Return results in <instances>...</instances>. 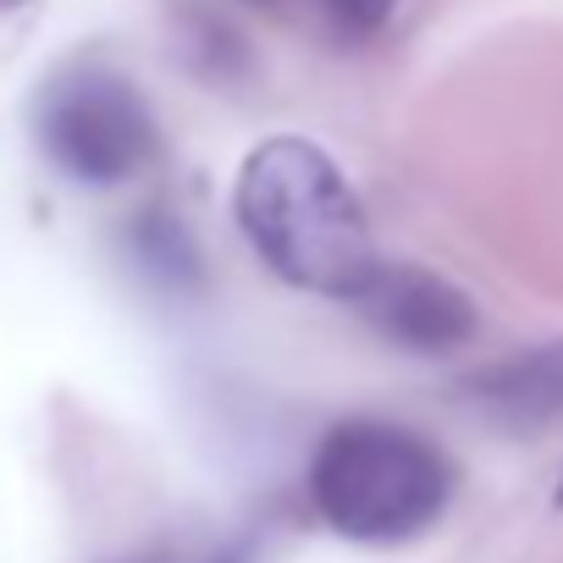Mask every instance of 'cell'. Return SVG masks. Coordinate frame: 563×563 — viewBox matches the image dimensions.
<instances>
[{
  "instance_id": "3",
  "label": "cell",
  "mask_w": 563,
  "mask_h": 563,
  "mask_svg": "<svg viewBox=\"0 0 563 563\" xmlns=\"http://www.w3.org/2000/svg\"><path fill=\"white\" fill-rule=\"evenodd\" d=\"M34 139L62 177L89 188L128 183L155 161V117L144 95L100 62H78L40 89Z\"/></svg>"
},
{
  "instance_id": "4",
  "label": "cell",
  "mask_w": 563,
  "mask_h": 563,
  "mask_svg": "<svg viewBox=\"0 0 563 563\" xmlns=\"http://www.w3.org/2000/svg\"><path fill=\"white\" fill-rule=\"evenodd\" d=\"M354 310L398 349L409 354H448L475 338V305L448 276L420 265H376Z\"/></svg>"
},
{
  "instance_id": "6",
  "label": "cell",
  "mask_w": 563,
  "mask_h": 563,
  "mask_svg": "<svg viewBox=\"0 0 563 563\" xmlns=\"http://www.w3.org/2000/svg\"><path fill=\"white\" fill-rule=\"evenodd\" d=\"M310 7H316L321 18H332L343 34H376V29L393 18L398 0H310Z\"/></svg>"
},
{
  "instance_id": "5",
  "label": "cell",
  "mask_w": 563,
  "mask_h": 563,
  "mask_svg": "<svg viewBox=\"0 0 563 563\" xmlns=\"http://www.w3.org/2000/svg\"><path fill=\"white\" fill-rule=\"evenodd\" d=\"M464 398L503 431H541L563 420V343L508 354L464 382Z\"/></svg>"
},
{
  "instance_id": "7",
  "label": "cell",
  "mask_w": 563,
  "mask_h": 563,
  "mask_svg": "<svg viewBox=\"0 0 563 563\" xmlns=\"http://www.w3.org/2000/svg\"><path fill=\"white\" fill-rule=\"evenodd\" d=\"M122 563H238V552H221V547H155V552H139V558H122Z\"/></svg>"
},
{
  "instance_id": "1",
  "label": "cell",
  "mask_w": 563,
  "mask_h": 563,
  "mask_svg": "<svg viewBox=\"0 0 563 563\" xmlns=\"http://www.w3.org/2000/svg\"><path fill=\"white\" fill-rule=\"evenodd\" d=\"M232 210L249 249L288 288L354 305L382 265L360 194L310 139H265L249 150Z\"/></svg>"
},
{
  "instance_id": "9",
  "label": "cell",
  "mask_w": 563,
  "mask_h": 563,
  "mask_svg": "<svg viewBox=\"0 0 563 563\" xmlns=\"http://www.w3.org/2000/svg\"><path fill=\"white\" fill-rule=\"evenodd\" d=\"M558 503H563V486H558Z\"/></svg>"
},
{
  "instance_id": "8",
  "label": "cell",
  "mask_w": 563,
  "mask_h": 563,
  "mask_svg": "<svg viewBox=\"0 0 563 563\" xmlns=\"http://www.w3.org/2000/svg\"><path fill=\"white\" fill-rule=\"evenodd\" d=\"M12 7H23V0H0V12H12Z\"/></svg>"
},
{
  "instance_id": "2",
  "label": "cell",
  "mask_w": 563,
  "mask_h": 563,
  "mask_svg": "<svg viewBox=\"0 0 563 563\" xmlns=\"http://www.w3.org/2000/svg\"><path fill=\"white\" fill-rule=\"evenodd\" d=\"M453 464L409 426L343 420L310 459V503L349 541H415L448 514Z\"/></svg>"
}]
</instances>
